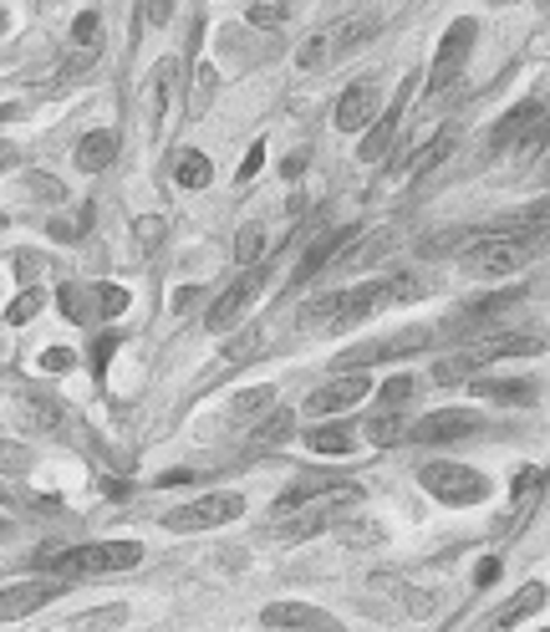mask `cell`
Here are the masks:
<instances>
[{"label":"cell","instance_id":"cell-23","mask_svg":"<svg viewBox=\"0 0 550 632\" xmlns=\"http://www.w3.org/2000/svg\"><path fill=\"white\" fill-rule=\"evenodd\" d=\"M306 449L322 454V459H336V454L352 449V429H347V424H322V429L306 434Z\"/></svg>","mask_w":550,"mask_h":632},{"label":"cell","instance_id":"cell-34","mask_svg":"<svg viewBox=\"0 0 550 632\" xmlns=\"http://www.w3.org/2000/svg\"><path fill=\"white\" fill-rule=\"evenodd\" d=\"M261 245H265V230L261 225H245L235 235V261L239 265H255V261H261Z\"/></svg>","mask_w":550,"mask_h":632},{"label":"cell","instance_id":"cell-42","mask_svg":"<svg viewBox=\"0 0 550 632\" xmlns=\"http://www.w3.org/2000/svg\"><path fill=\"white\" fill-rule=\"evenodd\" d=\"M72 362H77L72 347H51V352H41V368L57 372V378H61V372H72Z\"/></svg>","mask_w":550,"mask_h":632},{"label":"cell","instance_id":"cell-21","mask_svg":"<svg viewBox=\"0 0 550 632\" xmlns=\"http://www.w3.org/2000/svg\"><path fill=\"white\" fill-rule=\"evenodd\" d=\"M449 154H454V133L443 128V133H433V138H429V144H423V148H419V154H407L403 174H407V179H419V174H429V168H439V164H443V158H449Z\"/></svg>","mask_w":550,"mask_h":632},{"label":"cell","instance_id":"cell-31","mask_svg":"<svg viewBox=\"0 0 550 632\" xmlns=\"http://www.w3.org/2000/svg\"><path fill=\"white\" fill-rule=\"evenodd\" d=\"M336 536L347 541V546H383L387 531L383 525H372V521H342L336 525Z\"/></svg>","mask_w":550,"mask_h":632},{"label":"cell","instance_id":"cell-44","mask_svg":"<svg viewBox=\"0 0 550 632\" xmlns=\"http://www.w3.org/2000/svg\"><path fill=\"white\" fill-rule=\"evenodd\" d=\"M500 572H504V561L500 556H484V561H479V572H474V582L479 586H494V582H500Z\"/></svg>","mask_w":550,"mask_h":632},{"label":"cell","instance_id":"cell-3","mask_svg":"<svg viewBox=\"0 0 550 632\" xmlns=\"http://www.w3.org/2000/svg\"><path fill=\"white\" fill-rule=\"evenodd\" d=\"M41 561H51L57 572L72 576H118L144 561V546L138 541H97V546H77V551H41Z\"/></svg>","mask_w":550,"mask_h":632},{"label":"cell","instance_id":"cell-33","mask_svg":"<svg viewBox=\"0 0 550 632\" xmlns=\"http://www.w3.org/2000/svg\"><path fill=\"white\" fill-rule=\"evenodd\" d=\"M31 465H37V454L26 449V444L0 439V475H31Z\"/></svg>","mask_w":550,"mask_h":632},{"label":"cell","instance_id":"cell-30","mask_svg":"<svg viewBox=\"0 0 550 632\" xmlns=\"http://www.w3.org/2000/svg\"><path fill=\"white\" fill-rule=\"evenodd\" d=\"M41 307H47V291H41V286H26L21 296H16L11 307H6V322H11V327H26Z\"/></svg>","mask_w":550,"mask_h":632},{"label":"cell","instance_id":"cell-40","mask_svg":"<svg viewBox=\"0 0 550 632\" xmlns=\"http://www.w3.org/2000/svg\"><path fill=\"white\" fill-rule=\"evenodd\" d=\"M132 235H138V245H144V251H158V240H164V220L144 215L138 225H132Z\"/></svg>","mask_w":550,"mask_h":632},{"label":"cell","instance_id":"cell-47","mask_svg":"<svg viewBox=\"0 0 550 632\" xmlns=\"http://www.w3.org/2000/svg\"><path fill=\"white\" fill-rule=\"evenodd\" d=\"M536 485H540V469H526V475L514 479V500H526V495H530Z\"/></svg>","mask_w":550,"mask_h":632},{"label":"cell","instance_id":"cell-1","mask_svg":"<svg viewBox=\"0 0 550 632\" xmlns=\"http://www.w3.org/2000/svg\"><path fill=\"white\" fill-rule=\"evenodd\" d=\"M429 296V275L403 271L387 275V281H372V286H347V291H326V296H312L301 307V322L316 327V332H336V327H357L367 317L387 307H403V301Z\"/></svg>","mask_w":550,"mask_h":632},{"label":"cell","instance_id":"cell-49","mask_svg":"<svg viewBox=\"0 0 550 632\" xmlns=\"http://www.w3.org/2000/svg\"><path fill=\"white\" fill-rule=\"evenodd\" d=\"M11 164H21V158H16V148H11V144H0V174H6Z\"/></svg>","mask_w":550,"mask_h":632},{"label":"cell","instance_id":"cell-14","mask_svg":"<svg viewBox=\"0 0 550 632\" xmlns=\"http://www.w3.org/2000/svg\"><path fill=\"white\" fill-rule=\"evenodd\" d=\"M261 622L265 628H291V632H342L336 618H326L312 602H271V607L261 612Z\"/></svg>","mask_w":550,"mask_h":632},{"label":"cell","instance_id":"cell-7","mask_svg":"<svg viewBox=\"0 0 550 632\" xmlns=\"http://www.w3.org/2000/svg\"><path fill=\"white\" fill-rule=\"evenodd\" d=\"M235 515H245V495H235V489H215V495H199L194 505L168 511L164 525L168 531H215V525H229Z\"/></svg>","mask_w":550,"mask_h":632},{"label":"cell","instance_id":"cell-36","mask_svg":"<svg viewBox=\"0 0 550 632\" xmlns=\"http://www.w3.org/2000/svg\"><path fill=\"white\" fill-rule=\"evenodd\" d=\"M97 72V57H92V47H82V57H72L67 67L57 72V87H77L82 77H92Z\"/></svg>","mask_w":550,"mask_h":632},{"label":"cell","instance_id":"cell-12","mask_svg":"<svg viewBox=\"0 0 550 632\" xmlns=\"http://www.w3.org/2000/svg\"><path fill=\"white\" fill-rule=\"evenodd\" d=\"M372 393V382H367V372H347V378H332L326 388H316L312 398H306V414H342V408H352V403H362V398Z\"/></svg>","mask_w":550,"mask_h":632},{"label":"cell","instance_id":"cell-38","mask_svg":"<svg viewBox=\"0 0 550 632\" xmlns=\"http://www.w3.org/2000/svg\"><path fill=\"white\" fill-rule=\"evenodd\" d=\"M245 21L251 26H281L286 21V6H281V0H255L251 11H245Z\"/></svg>","mask_w":550,"mask_h":632},{"label":"cell","instance_id":"cell-26","mask_svg":"<svg viewBox=\"0 0 550 632\" xmlns=\"http://www.w3.org/2000/svg\"><path fill=\"white\" fill-rule=\"evenodd\" d=\"M271 403H275V388H245V393H235V403H229V414L239 418V424H255V418H265L271 414Z\"/></svg>","mask_w":550,"mask_h":632},{"label":"cell","instance_id":"cell-19","mask_svg":"<svg viewBox=\"0 0 550 632\" xmlns=\"http://www.w3.org/2000/svg\"><path fill=\"white\" fill-rule=\"evenodd\" d=\"M540 607H546V582H526V586H520V592H514L510 602L500 607V622H494V628L504 632V628H514V622H526L530 612H540Z\"/></svg>","mask_w":550,"mask_h":632},{"label":"cell","instance_id":"cell-17","mask_svg":"<svg viewBox=\"0 0 550 632\" xmlns=\"http://www.w3.org/2000/svg\"><path fill=\"white\" fill-rule=\"evenodd\" d=\"M372 31H377V16H347V21L326 26L322 37H326V51H332V61H336V57H347V51L367 47Z\"/></svg>","mask_w":550,"mask_h":632},{"label":"cell","instance_id":"cell-15","mask_svg":"<svg viewBox=\"0 0 550 632\" xmlns=\"http://www.w3.org/2000/svg\"><path fill=\"white\" fill-rule=\"evenodd\" d=\"M377 108H383V97H377L372 77H362V82H352L347 93H342V103H336V128H342V133H362L372 118H377Z\"/></svg>","mask_w":550,"mask_h":632},{"label":"cell","instance_id":"cell-13","mask_svg":"<svg viewBox=\"0 0 550 632\" xmlns=\"http://www.w3.org/2000/svg\"><path fill=\"white\" fill-rule=\"evenodd\" d=\"M61 596V582H16L0 592V622H21Z\"/></svg>","mask_w":550,"mask_h":632},{"label":"cell","instance_id":"cell-16","mask_svg":"<svg viewBox=\"0 0 550 632\" xmlns=\"http://www.w3.org/2000/svg\"><path fill=\"white\" fill-rule=\"evenodd\" d=\"M357 235H362V230H357V225H347V230H326L322 240H312V251L301 255V265H296V286H312L316 275H322V265H326V261H336V255L347 251V245H352Z\"/></svg>","mask_w":550,"mask_h":632},{"label":"cell","instance_id":"cell-4","mask_svg":"<svg viewBox=\"0 0 550 632\" xmlns=\"http://www.w3.org/2000/svg\"><path fill=\"white\" fill-rule=\"evenodd\" d=\"M357 495H362V485L342 479V485L322 489V495H312V500L291 505L286 515H275V521H281V525H275V536H281V541H306V536H316V531H326V525H332L336 515L347 511Z\"/></svg>","mask_w":550,"mask_h":632},{"label":"cell","instance_id":"cell-32","mask_svg":"<svg viewBox=\"0 0 550 632\" xmlns=\"http://www.w3.org/2000/svg\"><path fill=\"white\" fill-rule=\"evenodd\" d=\"M26 418L37 429H61L67 424V403H51V398H26Z\"/></svg>","mask_w":550,"mask_h":632},{"label":"cell","instance_id":"cell-11","mask_svg":"<svg viewBox=\"0 0 550 632\" xmlns=\"http://www.w3.org/2000/svg\"><path fill=\"white\" fill-rule=\"evenodd\" d=\"M474 429H479V414H469V408H439V414L419 418V424L407 429V439L413 444H454Z\"/></svg>","mask_w":550,"mask_h":632},{"label":"cell","instance_id":"cell-2","mask_svg":"<svg viewBox=\"0 0 550 632\" xmlns=\"http://www.w3.org/2000/svg\"><path fill=\"white\" fill-rule=\"evenodd\" d=\"M540 352V337H484V342L474 347H459V352H449V358L433 368V382H443V388H454V382L474 378L479 368H490V362H504V358H536Z\"/></svg>","mask_w":550,"mask_h":632},{"label":"cell","instance_id":"cell-48","mask_svg":"<svg viewBox=\"0 0 550 632\" xmlns=\"http://www.w3.org/2000/svg\"><path fill=\"white\" fill-rule=\"evenodd\" d=\"M301 168H306V154H291V158H286V164H281V174H286V179H296Z\"/></svg>","mask_w":550,"mask_h":632},{"label":"cell","instance_id":"cell-51","mask_svg":"<svg viewBox=\"0 0 550 632\" xmlns=\"http://www.w3.org/2000/svg\"><path fill=\"white\" fill-rule=\"evenodd\" d=\"M536 6H546V0H536Z\"/></svg>","mask_w":550,"mask_h":632},{"label":"cell","instance_id":"cell-35","mask_svg":"<svg viewBox=\"0 0 550 632\" xmlns=\"http://www.w3.org/2000/svg\"><path fill=\"white\" fill-rule=\"evenodd\" d=\"M413 388H419V382L407 378V372H397V378H387L383 388H377V403H383V408H403L407 398H413Z\"/></svg>","mask_w":550,"mask_h":632},{"label":"cell","instance_id":"cell-27","mask_svg":"<svg viewBox=\"0 0 550 632\" xmlns=\"http://www.w3.org/2000/svg\"><path fill=\"white\" fill-rule=\"evenodd\" d=\"M403 434H407V424H403V414H397V408H383L377 418H367V439L377 444V449H393Z\"/></svg>","mask_w":550,"mask_h":632},{"label":"cell","instance_id":"cell-29","mask_svg":"<svg viewBox=\"0 0 550 632\" xmlns=\"http://www.w3.org/2000/svg\"><path fill=\"white\" fill-rule=\"evenodd\" d=\"M261 352H265L261 327H251V332H239V337H229V342H225V362H229V368H245V362L261 358Z\"/></svg>","mask_w":550,"mask_h":632},{"label":"cell","instance_id":"cell-37","mask_svg":"<svg viewBox=\"0 0 550 632\" xmlns=\"http://www.w3.org/2000/svg\"><path fill=\"white\" fill-rule=\"evenodd\" d=\"M92 296H97V317H118V311H128V291L112 286V281L92 286Z\"/></svg>","mask_w":550,"mask_h":632},{"label":"cell","instance_id":"cell-43","mask_svg":"<svg viewBox=\"0 0 550 632\" xmlns=\"http://www.w3.org/2000/svg\"><path fill=\"white\" fill-rule=\"evenodd\" d=\"M31 194H41V200L61 204L67 200V189H61V179H41V174H31Z\"/></svg>","mask_w":550,"mask_h":632},{"label":"cell","instance_id":"cell-9","mask_svg":"<svg viewBox=\"0 0 550 632\" xmlns=\"http://www.w3.org/2000/svg\"><path fill=\"white\" fill-rule=\"evenodd\" d=\"M490 148L494 154H504V148H526V158L540 154V148H546V103H520L514 113H504L494 138H490Z\"/></svg>","mask_w":550,"mask_h":632},{"label":"cell","instance_id":"cell-10","mask_svg":"<svg viewBox=\"0 0 550 632\" xmlns=\"http://www.w3.org/2000/svg\"><path fill=\"white\" fill-rule=\"evenodd\" d=\"M413 82L419 77H407L403 87H397V97L387 103V113L383 118H372V128H367V138H362V164H377V158H387V148H393V138H397V123H403V108H407V97H413Z\"/></svg>","mask_w":550,"mask_h":632},{"label":"cell","instance_id":"cell-25","mask_svg":"<svg viewBox=\"0 0 550 632\" xmlns=\"http://www.w3.org/2000/svg\"><path fill=\"white\" fill-rule=\"evenodd\" d=\"M168 77H174V61H158L154 77H148V108H144V118H148V128H154V133H158L164 108H168Z\"/></svg>","mask_w":550,"mask_h":632},{"label":"cell","instance_id":"cell-20","mask_svg":"<svg viewBox=\"0 0 550 632\" xmlns=\"http://www.w3.org/2000/svg\"><path fill=\"white\" fill-rule=\"evenodd\" d=\"M168 168H174V179H179L184 189H209V179H215V164H209L199 148H179Z\"/></svg>","mask_w":550,"mask_h":632},{"label":"cell","instance_id":"cell-28","mask_svg":"<svg viewBox=\"0 0 550 632\" xmlns=\"http://www.w3.org/2000/svg\"><path fill=\"white\" fill-rule=\"evenodd\" d=\"M291 434H296V414H291V408H271V418L255 429V444H261V449H271V444H286Z\"/></svg>","mask_w":550,"mask_h":632},{"label":"cell","instance_id":"cell-22","mask_svg":"<svg viewBox=\"0 0 550 632\" xmlns=\"http://www.w3.org/2000/svg\"><path fill=\"white\" fill-rule=\"evenodd\" d=\"M479 398H494V403H530L536 398V382L530 378H484L474 382Z\"/></svg>","mask_w":550,"mask_h":632},{"label":"cell","instance_id":"cell-18","mask_svg":"<svg viewBox=\"0 0 550 632\" xmlns=\"http://www.w3.org/2000/svg\"><path fill=\"white\" fill-rule=\"evenodd\" d=\"M112 158H118V133L112 128H97L77 144V168H82V174H102Z\"/></svg>","mask_w":550,"mask_h":632},{"label":"cell","instance_id":"cell-6","mask_svg":"<svg viewBox=\"0 0 550 632\" xmlns=\"http://www.w3.org/2000/svg\"><path fill=\"white\" fill-rule=\"evenodd\" d=\"M265 286H271V271H265V265H245V271H239L235 281H229V286L215 296V307H209L204 327H209V332H229V327L245 317V307H251Z\"/></svg>","mask_w":550,"mask_h":632},{"label":"cell","instance_id":"cell-24","mask_svg":"<svg viewBox=\"0 0 550 632\" xmlns=\"http://www.w3.org/2000/svg\"><path fill=\"white\" fill-rule=\"evenodd\" d=\"M57 307L67 311L77 327L97 322V296H92V286H57Z\"/></svg>","mask_w":550,"mask_h":632},{"label":"cell","instance_id":"cell-8","mask_svg":"<svg viewBox=\"0 0 550 632\" xmlns=\"http://www.w3.org/2000/svg\"><path fill=\"white\" fill-rule=\"evenodd\" d=\"M474 37H479L474 21H454L449 31H443L439 57H433V67H429V93H449V87L464 77V61H469V51H474Z\"/></svg>","mask_w":550,"mask_h":632},{"label":"cell","instance_id":"cell-50","mask_svg":"<svg viewBox=\"0 0 550 632\" xmlns=\"http://www.w3.org/2000/svg\"><path fill=\"white\" fill-rule=\"evenodd\" d=\"M6 26H11V11H6V6H0V31H6Z\"/></svg>","mask_w":550,"mask_h":632},{"label":"cell","instance_id":"cell-45","mask_svg":"<svg viewBox=\"0 0 550 632\" xmlns=\"http://www.w3.org/2000/svg\"><path fill=\"white\" fill-rule=\"evenodd\" d=\"M261 164H265V144H255L251 154H245V164H239V179H255V174H261Z\"/></svg>","mask_w":550,"mask_h":632},{"label":"cell","instance_id":"cell-41","mask_svg":"<svg viewBox=\"0 0 550 632\" xmlns=\"http://www.w3.org/2000/svg\"><path fill=\"white\" fill-rule=\"evenodd\" d=\"M112 352H118V337H97V342H92V352H87V358H92V372H97V378L108 372Z\"/></svg>","mask_w":550,"mask_h":632},{"label":"cell","instance_id":"cell-5","mask_svg":"<svg viewBox=\"0 0 550 632\" xmlns=\"http://www.w3.org/2000/svg\"><path fill=\"white\" fill-rule=\"evenodd\" d=\"M419 485L429 489L439 505H484L490 500V479L469 465H454V459H433V465H423Z\"/></svg>","mask_w":550,"mask_h":632},{"label":"cell","instance_id":"cell-46","mask_svg":"<svg viewBox=\"0 0 550 632\" xmlns=\"http://www.w3.org/2000/svg\"><path fill=\"white\" fill-rule=\"evenodd\" d=\"M144 16H148L154 26H164L168 16H174V0H144Z\"/></svg>","mask_w":550,"mask_h":632},{"label":"cell","instance_id":"cell-39","mask_svg":"<svg viewBox=\"0 0 550 632\" xmlns=\"http://www.w3.org/2000/svg\"><path fill=\"white\" fill-rule=\"evenodd\" d=\"M72 41H77V47H97V41H102V21H97L92 11H82L72 21Z\"/></svg>","mask_w":550,"mask_h":632}]
</instances>
